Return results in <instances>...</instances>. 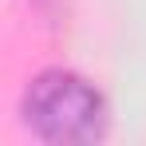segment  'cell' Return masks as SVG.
Instances as JSON below:
<instances>
[{
	"label": "cell",
	"instance_id": "cell-1",
	"mask_svg": "<svg viewBox=\"0 0 146 146\" xmlns=\"http://www.w3.org/2000/svg\"><path fill=\"white\" fill-rule=\"evenodd\" d=\"M28 126L44 142H91L103 134V95L71 71H44L24 95Z\"/></svg>",
	"mask_w": 146,
	"mask_h": 146
}]
</instances>
